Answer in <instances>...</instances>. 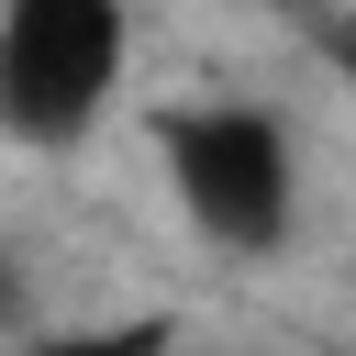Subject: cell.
I'll return each instance as SVG.
<instances>
[{
	"mask_svg": "<svg viewBox=\"0 0 356 356\" xmlns=\"http://www.w3.org/2000/svg\"><path fill=\"white\" fill-rule=\"evenodd\" d=\"M323 56H334V78L356 89V22H323Z\"/></svg>",
	"mask_w": 356,
	"mask_h": 356,
	"instance_id": "obj_3",
	"label": "cell"
},
{
	"mask_svg": "<svg viewBox=\"0 0 356 356\" xmlns=\"http://www.w3.org/2000/svg\"><path fill=\"white\" fill-rule=\"evenodd\" d=\"M0 323H22V267H11V245H0Z\"/></svg>",
	"mask_w": 356,
	"mask_h": 356,
	"instance_id": "obj_4",
	"label": "cell"
},
{
	"mask_svg": "<svg viewBox=\"0 0 356 356\" xmlns=\"http://www.w3.org/2000/svg\"><path fill=\"white\" fill-rule=\"evenodd\" d=\"M134 89V0H0V145L78 156Z\"/></svg>",
	"mask_w": 356,
	"mask_h": 356,
	"instance_id": "obj_2",
	"label": "cell"
},
{
	"mask_svg": "<svg viewBox=\"0 0 356 356\" xmlns=\"http://www.w3.org/2000/svg\"><path fill=\"white\" fill-rule=\"evenodd\" d=\"M156 167H167L178 222H189L211 256H234V267L289 256L300 200H312V167H300L289 111H267V100H245V89L178 100V111L156 122Z\"/></svg>",
	"mask_w": 356,
	"mask_h": 356,
	"instance_id": "obj_1",
	"label": "cell"
}]
</instances>
